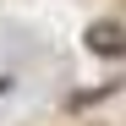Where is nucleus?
I'll list each match as a JSON object with an SVG mask.
<instances>
[{
	"label": "nucleus",
	"instance_id": "obj_1",
	"mask_svg": "<svg viewBox=\"0 0 126 126\" xmlns=\"http://www.w3.org/2000/svg\"><path fill=\"white\" fill-rule=\"evenodd\" d=\"M88 49H99V55H126V28H121V22H93V28H88Z\"/></svg>",
	"mask_w": 126,
	"mask_h": 126
}]
</instances>
